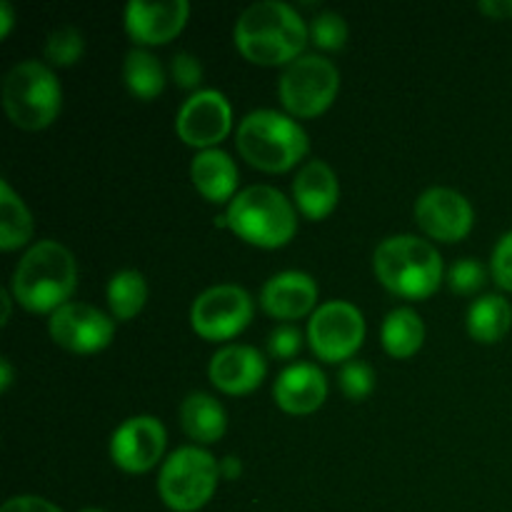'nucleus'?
<instances>
[{"instance_id":"obj_25","label":"nucleus","mask_w":512,"mask_h":512,"mask_svg":"<svg viewBox=\"0 0 512 512\" xmlns=\"http://www.w3.org/2000/svg\"><path fill=\"white\" fill-rule=\"evenodd\" d=\"M123 80L130 95L138 100H153L165 88V68L150 50L133 48L125 55Z\"/></svg>"},{"instance_id":"obj_26","label":"nucleus","mask_w":512,"mask_h":512,"mask_svg":"<svg viewBox=\"0 0 512 512\" xmlns=\"http://www.w3.org/2000/svg\"><path fill=\"white\" fill-rule=\"evenodd\" d=\"M105 293H108V305L113 318L125 323V320H133L145 308L148 283H145L143 273H138V270H118L108 280Z\"/></svg>"},{"instance_id":"obj_40","label":"nucleus","mask_w":512,"mask_h":512,"mask_svg":"<svg viewBox=\"0 0 512 512\" xmlns=\"http://www.w3.org/2000/svg\"><path fill=\"white\" fill-rule=\"evenodd\" d=\"M80 512H105V510H100V508H85V510H80Z\"/></svg>"},{"instance_id":"obj_20","label":"nucleus","mask_w":512,"mask_h":512,"mask_svg":"<svg viewBox=\"0 0 512 512\" xmlns=\"http://www.w3.org/2000/svg\"><path fill=\"white\" fill-rule=\"evenodd\" d=\"M190 178L195 190L210 203H230L240 193L238 165L220 148L198 150L190 165Z\"/></svg>"},{"instance_id":"obj_33","label":"nucleus","mask_w":512,"mask_h":512,"mask_svg":"<svg viewBox=\"0 0 512 512\" xmlns=\"http://www.w3.org/2000/svg\"><path fill=\"white\" fill-rule=\"evenodd\" d=\"M303 348V333L293 325H278L268 335V353L278 360H293Z\"/></svg>"},{"instance_id":"obj_8","label":"nucleus","mask_w":512,"mask_h":512,"mask_svg":"<svg viewBox=\"0 0 512 512\" xmlns=\"http://www.w3.org/2000/svg\"><path fill=\"white\" fill-rule=\"evenodd\" d=\"M340 90V70L333 60L318 53L300 55L278 80V95L283 108L293 118H318L333 105Z\"/></svg>"},{"instance_id":"obj_22","label":"nucleus","mask_w":512,"mask_h":512,"mask_svg":"<svg viewBox=\"0 0 512 512\" xmlns=\"http://www.w3.org/2000/svg\"><path fill=\"white\" fill-rule=\"evenodd\" d=\"M385 353L393 358H413L425 343V323L413 308H395L385 315L380 330Z\"/></svg>"},{"instance_id":"obj_7","label":"nucleus","mask_w":512,"mask_h":512,"mask_svg":"<svg viewBox=\"0 0 512 512\" xmlns=\"http://www.w3.org/2000/svg\"><path fill=\"white\" fill-rule=\"evenodd\" d=\"M218 480V460L200 445H183L160 465L158 493L173 512H195L210 503Z\"/></svg>"},{"instance_id":"obj_27","label":"nucleus","mask_w":512,"mask_h":512,"mask_svg":"<svg viewBox=\"0 0 512 512\" xmlns=\"http://www.w3.org/2000/svg\"><path fill=\"white\" fill-rule=\"evenodd\" d=\"M85 53V38L75 25H60L45 40V58L53 65L68 68L75 65Z\"/></svg>"},{"instance_id":"obj_30","label":"nucleus","mask_w":512,"mask_h":512,"mask_svg":"<svg viewBox=\"0 0 512 512\" xmlns=\"http://www.w3.org/2000/svg\"><path fill=\"white\" fill-rule=\"evenodd\" d=\"M488 280V268L475 258H460L450 265L448 270V285L453 293L458 295H473Z\"/></svg>"},{"instance_id":"obj_10","label":"nucleus","mask_w":512,"mask_h":512,"mask_svg":"<svg viewBox=\"0 0 512 512\" xmlns=\"http://www.w3.org/2000/svg\"><path fill=\"white\" fill-rule=\"evenodd\" d=\"M255 315V303L245 288L220 283L203 290L190 308V325L210 343L230 340L243 333Z\"/></svg>"},{"instance_id":"obj_3","label":"nucleus","mask_w":512,"mask_h":512,"mask_svg":"<svg viewBox=\"0 0 512 512\" xmlns=\"http://www.w3.org/2000/svg\"><path fill=\"white\" fill-rule=\"evenodd\" d=\"M375 278L405 300H425L443 283V255L418 235H390L373 253Z\"/></svg>"},{"instance_id":"obj_1","label":"nucleus","mask_w":512,"mask_h":512,"mask_svg":"<svg viewBox=\"0 0 512 512\" xmlns=\"http://www.w3.org/2000/svg\"><path fill=\"white\" fill-rule=\"evenodd\" d=\"M235 48L255 65H290L310 40L308 25L298 10L283 0L248 5L235 20Z\"/></svg>"},{"instance_id":"obj_18","label":"nucleus","mask_w":512,"mask_h":512,"mask_svg":"<svg viewBox=\"0 0 512 512\" xmlns=\"http://www.w3.org/2000/svg\"><path fill=\"white\" fill-rule=\"evenodd\" d=\"M273 398L290 415H310L328 398V378L315 363H293L278 375Z\"/></svg>"},{"instance_id":"obj_11","label":"nucleus","mask_w":512,"mask_h":512,"mask_svg":"<svg viewBox=\"0 0 512 512\" xmlns=\"http://www.w3.org/2000/svg\"><path fill=\"white\" fill-rule=\"evenodd\" d=\"M233 130V108L220 90L200 88L180 105L175 115V133L185 145L210 150Z\"/></svg>"},{"instance_id":"obj_2","label":"nucleus","mask_w":512,"mask_h":512,"mask_svg":"<svg viewBox=\"0 0 512 512\" xmlns=\"http://www.w3.org/2000/svg\"><path fill=\"white\" fill-rule=\"evenodd\" d=\"M78 288V263L58 240H40L15 265L10 293L30 313H50L70 303Z\"/></svg>"},{"instance_id":"obj_21","label":"nucleus","mask_w":512,"mask_h":512,"mask_svg":"<svg viewBox=\"0 0 512 512\" xmlns=\"http://www.w3.org/2000/svg\"><path fill=\"white\" fill-rule=\"evenodd\" d=\"M180 425L198 445H213L228 430V413L213 395L195 390L180 403Z\"/></svg>"},{"instance_id":"obj_24","label":"nucleus","mask_w":512,"mask_h":512,"mask_svg":"<svg viewBox=\"0 0 512 512\" xmlns=\"http://www.w3.org/2000/svg\"><path fill=\"white\" fill-rule=\"evenodd\" d=\"M33 238V215L8 180H0V250L13 253Z\"/></svg>"},{"instance_id":"obj_19","label":"nucleus","mask_w":512,"mask_h":512,"mask_svg":"<svg viewBox=\"0 0 512 512\" xmlns=\"http://www.w3.org/2000/svg\"><path fill=\"white\" fill-rule=\"evenodd\" d=\"M295 208L308 220H323L340 200V183L335 170L325 160H310L293 180Z\"/></svg>"},{"instance_id":"obj_6","label":"nucleus","mask_w":512,"mask_h":512,"mask_svg":"<svg viewBox=\"0 0 512 512\" xmlns=\"http://www.w3.org/2000/svg\"><path fill=\"white\" fill-rule=\"evenodd\" d=\"M3 108L18 128H48L63 108L58 75L40 60H20L3 78Z\"/></svg>"},{"instance_id":"obj_37","label":"nucleus","mask_w":512,"mask_h":512,"mask_svg":"<svg viewBox=\"0 0 512 512\" xmlns=\"http://www.w3.org/2000/svg\"><path fill=\"white\" fill-rule=\"evenodd\" d=\"M240 473H243V465H240L238 458H233V455H228V458L220 460V475H223V478L235 480Z\"/></svg>"},{"instance_id":"obj_31","label":"nucleus","mask_w":512,"mask_h":512,"mask_svg":"<svg viewBox=\"0 0 512 512\" xmlns=\"http://www.w3.org/2000/svg\"><path fill=\"white\" fill-rule=\"evenodd\" d=\"M170 78L178 88L198 93L200 83H203V65L193 53H185V50L175 53L173 60H170Z\"/></svg>"},{"instance_id":"obj_34","label":"nucleus","mask_w":512,"mask_h":512,"mask_svg":"<svg viewBox=\"0 0 512 512\" xmlns=\"http://www.w3.org/2000/svg\"><path fill=\"white\" fill-rule=\"evenodd\" d=\"M0 512H63L58 505L50 500L38 498V495H15V498L5 500Z\"/></svg>"},{"instance_id":"obj_36","label":"nucleus","mask_w":512,"mask_h":512,"mask_svg":"<svg viewBox=\"0 0 512 512\" xmlns=\"http://www.w3.org/2000/svg\"><path fill=\"white\" fill-rule=\"evenodd\" d=\"M10 28H13V5L0 0V38H8Z\"/></svg>"},{"instance_id":"obj_29","label":"nucleus","mask_w":512,"mask_h":512,"mask_svg":"<svg viewBox=\"0 0 512 512\" xmlns=\"http://www.w3.org/2000/svg\"><path fill=\"white\" fill-rule=\"evenodd\" d=\"M340 390L345 393V398L360 403L375 390V370L363 360H348L340 368Z\"/></svg>"},{"instance_id":"obj_17","label":"nucleus","mask_w":512,"mask_h":512,"mask_svg":"<svg viewBox=\"0 0 512 512\" xmlns=\"http://www.w3.org/2000/svg\"><path fill=\"white\" fill-rule=\"evenodd\" d=\"M318 283L303 270H283L265 280L260 290V308L275 320H298L315 313Z\"/></svg>"},{"instance_id":"obj_5","label":"nucleus","mask_w":512,"mask_h":512,"mask_svg":"<svg viewBox=\"0 0 512 512\" xmlns=\"http://www.w3.org/2000/svg\"><path fill=\"white\" fill-rule=\"evenodd\" d=\"M225 225L255 248H283L298 230L295 205L273 185H248L228 203Z\"/></svg>"},{"instance_id":"obj_39","label":"nucleus","mask_w":512,"mask_h":512,"mask_svg":"<svg viewBox=\"0 0 512 512\" xmlns=\"http://www.w3.org/2000/svg\"><path fill=\"white\" fill-rule=\"evenodd\" d=\"M0 300H3V320H0V323H8L10 320V303H13V293H10V290H0Z\"/></svg>"},{"instance_id":"obj_9","label":"nucleus","mask_w":512,"mask_h":512,"mask_svg":"<svg viewBox=\"0 0 512 512\" xmlns=\"http://www.w3.org/2000/svg\"><path fill=\"white\" fill-rule=\"evenodd\" d=\"M308 343L323 363H348L365 343V318L348 300H328L308 320Z\"/></svg>"},{"instance_id":"obj_23","label":"nucleus","mask_w":512,"mask_h":512,"mask_svg":"<svg viewBox=\"0 0 512 512\" xmlns=\"http://www.w3.org/2000/svg\"><path fill=\"white\" fill-rule=\"evenodd\" d=\"M465 325H468L470 338L478 343H500L512 325V305L503 295H483L468 308Z\"/></svg>"},{"instance_id":"obj_38","label":"nucleus","mask_w":512,"mask_h":512,"mask_svg":"<svg viewBox=\"0 0 512 512\" xmlns=\"http://www.w3.org/2000/svg\"><path fill=\"white\" fill-rule=\"evenodd\" d=\"M10 385H13V368H10V360L3 358L0 360V390L8 393Z\"/></svg>"},{"instance_id":"obj_13","label":"nucleus","mask_w":512,"mask_h":512,"mask_svg":"<svg viewBox=\"0 0 512 512\" xmlns=\"http://www.w3.org/2000/svg\"><path fill=\"white\" fill-rule=\"evenodd\" d=\"M415 223L428 238L440 243H458L473 230L475 213L463 193L443 185H433L415 200Z\"/></svg>"},{"instance_id":"obj_15","label":"nucleus","mask_w":512,"mask_h":512,"mask_svg":"<svg viewBox=\"0 0 512 512\" xmlns=\"http://www.w3.org/2000/svg\"><path fill=\"white\" fill-rule=\"evenodd\" d=\"M188 18V0H165V3L130 0L125 8V30L138 45H163L180 35Z\"/></svg>"},{"instance_id":"obj_28","label":"nucleus","mask_w":512,"mask_h":512,"mask_svg":"<svg viewBox=\"0 0 512 512\" xmlns=\"http://www.w3.org/2000/svg\"><path fill=\"white\" fill-rule=\"evenodd\" d=\"M310 43L320 50H340L345 43H348V23L340 13H333V10H323V13L315 15L308 25Z\"/></svg>"},{"instance_id":"obj_35","label":"nucleus","mask_w":512,"mask_h":512,"mask_svg":"<svg viewBox=\"0 0 512 512\" xmlns=\"http://www.w3.org/2000/svg\"><path fill=\"white\" fill-rule=\"evenodd\" d=\"M480 13H485L493 20H505L512 18V0H483L478 5Z\"/></svg>"},{"instance_id":"obj_32","label":"nucleus","mask_w":512,"mask_h":512,"mask_svg":"<svg viewBox=\"0 0 512 512\" xmlns=\"http://www.w3.org/2000/svg\"><path fill=\"white\" fill-rule=\"evenodd\" d=\"M490 275L500 288L512 293V230L495 243L490 255Z\"/></svg>"},{"instance_id":"obj_4","label":"nucleus","mask_w":512,"mask_h":512,"mask_svg":"<svg viewBox=\"0 0 512 512\" xmlns=\"http://www.w3.org/2000/svg\"><path fill=\"white\" fill-rule=\"evenodd\" d=\"M243 160L265 173H285L308 155L310 140L303 125L288 113L260 108L245 115L235 133Z\"/></svg>"},{"instance_id":"obj_12","label":"nucleus","mask_w":512,"mask_h":512,"mask_svg":"<svg viewBox=\"0 0 512 512\" xmlns=\"http://www.w3.org/2000/svg\"><path fill=\"white\" fill-rule=\"evenodd\" d=\"M48 333L55 345L78 355L100 353L115 335V320L90 303L70 300L48 320Z\"/></svg>"},{"instance_id":"obj_14","label":"nucleus","mask_w":512,"mask_h":512,"mask_svg":"<svg viewBox=\"0 0 512 512\" xmlns=\"http://www.w3.org/2000/svg\"><path fill=\"white\" fill-rule=\"evenodd\" d=\"M168 433L153 415H135L120 423L110 438V458L123 473H148L163 460Z\"/></svg>"},{"instance_id":"obj_16","label":"nucleus","mask_w":512,"mask_h":512,"mask_svg":"<svg viewBox=\"0 0 512 512\" xmlns=\"http://www.w3.org/2000/svg\"><path fill=\"white\" fill-rule=\"evenodd\" d=\"M265 373H268V360L263 358V353L243 343L223 345L208 365L210 383L225 395L253 393L265 380Z\"/></svg>"}]
</instances>
